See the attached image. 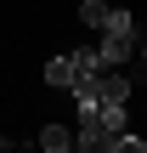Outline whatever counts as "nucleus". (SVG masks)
<instances>
[{"mask_svg": "<svg viewBox=\"0 0 147 153\" xmlns=\"http://www.w3.org/2000/svg\"><path fill=\"white\" fill-rule=\"evenodd\" d=\"M74 51H62V57H51L45 62V85H57V91H74Z\"/></svg>", "mask_w": 147, "mask_h": 153, "instance_id": "7ed1b4c3", "label": "nucleus"}, {"mask_svg": "<svg viewBox=\"0 0 147 153\" xmlns=\"http://www.w3.org/2000/svg\"><path fill=\"white\" fill-rule=\"evenodd\" d=\"M74 102H96V108H119V102H130V74H119V68H96L85 85H74Z\"/></svg>", "mask_w": 147, "mask_h": 153, "instance_id": "f257e3e1", "label": "nucleus"}, {"mask_svg": "<svg viewBox=\"0 0 147 153\" xmlns=\"http://www.w3.org/2000/svg\"><path fill=\"white\" fill-rule=\"evenodd\" d=\"M108 153H147V142L125 131V136H113V142H108Z\"/></svg>", "mask_w": 147, "mask_h": 153, "instance_id": "423d86ee", "label": "nucleus"}, {"mask_svg": "<svg viewBox=\"0 0 147 153\" xmlns=\"http://www.w3.org/2000/svg\"><path fill=\"white\" fill-rule=\"evenodd\" d=\"M96 57H102V68L130 62V57H136V34H113V28H102V34H96Z\"/></svg>", "mask_w": 147, "mask_h": 153, "instance_id": "f03ea898", "label": "nucleus"}, {"mask_svg": "<svg viewBox=\"0 0 147 153\" xmlns=\"http://www.w3.org/2000/svg\"><path fill=\"white\" fill-rule=\"evenodd\" d=\"M79 23H85V28H102V23H108V6H102V0H85V6H79Z\"/></svg>", "mask_w": 147, "mask_h": 153, "instance_id": "39448f33", "label": "nucleus"}, {"mask_svg": "<svg viewBox=\"0 0 147 153\" xmlns=\"http://www.w3.org/2000/svg\"><path fill=\"white\" fill-rule=\"evenodd\" d=\"M40 148H45V153H74V131L45 125V131H40Z\"/></svg>", "mask_w": 147, "mask_h": 153, "instance_id": "20e7f679", "label": "nucleus"}]
</instances>
